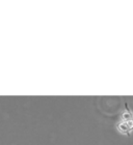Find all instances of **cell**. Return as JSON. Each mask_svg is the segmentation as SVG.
Wrapping results in <instances>:
<instances>
[{"mask_svg": "<svg viewBox=\"0 0 133 145\" xmlns=\"http://www.w3.org/2000/svg\"><path fill=\"white\" fill-rule=\"evenodd\" d=\"M117 130L125 136H130L133 132V112L128 104L125 103V111L122 113L120 120L117 122Z\"/></svg>", "mask_w": 133, "mask_h": 145, "instance_id": "obj_1", "label": "cell"}]
</instances>
